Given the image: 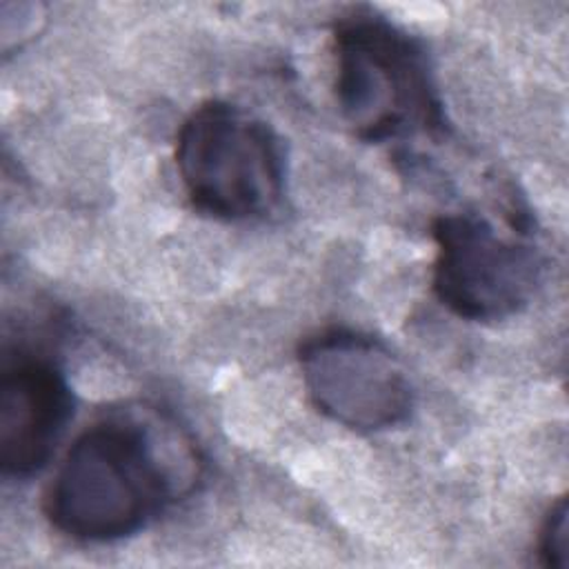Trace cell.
<instances>
[{"mask_svg": "<svg viewBox=\"0 0 569 569\" xmlns=\"http://www.w3.org/2000/svg\"><path fill=\"white\" fill-rule=\"evenodd\" d=\"M73 416V398L58 365L33 351L4 356L0 371V469L29 478L51 458Z\"/></svg>", "mask_w": 569, "mask_h": 569, "instance_id": "obj_6", "label": "cell"}, {"mask_svg": "<svg viewBox=\"0 0 569 569\" xmlns=\"http://www.w3.org/2000/svg\"><path fill=\"white\" fill-rule=\"evenodd\" d=\"M436 298L467 320H502L529 305L540 282L536 247L500 236L478 213H445L431 227Z\"/></svg>", "mask_w": 569, "mask_h": 569, "instance_id": "obj_4", "label": "cell"}, {"mask_svg": "<svg viewBox=\"0 0 569 569\" xmlns=\"http://www.w3.org/2000/svg\"><path fill=\"white\" fill-rule=\"evenodd\" d=\"M336 102L360 140L387 142L442 129L425 49L373 11H353L333 27Z\"/></svg>", "mask_w": 569, "mask_h": 569, "instance_id": "obj_2", "label": "cell"}, {"mask_svg": "<svg viewBox=\"0 0 569 569\" xmlns=\"http://www.w3.org/2000/svg\"><path fill=\"white\" fill-rule=\"evenodd\" d=\"M302 382L313 407L353 431L402 425L413 407V389L400 360L378 338L331 327L302 340Z\"/></svg>", "mask_w": 569, "mask_h": 569, "instance_id": "obj_5", "label": "cell"}, {"mask_svg": "<svg viewBox=\"0 0 569 569\" xmlns=\"http://www.w3.org/2000/svg\"><path fill=\"white\" fill-rule=\"evenodd\" d=\"M198 478L191 442L153 413L118 411L87 427L44 493L53 529L84 542L140 531Z\"/></svg>", "mask_w": 569, "mask_h": 569, "instance_id": "obj_1", "label": "cell"}, {"mask_svg": "<svg viewBox=\"0 0 569 569\" xmlns=\"http://www.w3.org/2000/svg\"><path fill=\"white\" fill-rule=\"evenodd\" d=\"M176 167L191 204L220 220L260 218L284 191V151L276 131L222 100L202 102L184 118Z\"/></svg>", "mask_w": 569, "mask_h": 569, "instance_id": "obj_3", "label": "cell"}, {"mask_svg": "<svg viewBox=\"0 0 569 569\" xmlns=\"http://www.w3.org/2000/svg\"><path fill=\"white\" fill-rule=\"evenodd\" d=\"M538 553L542 558V565L549 569L569 567V509L565 498H560L545 518Z\"/></svg>", "mask_w": 569, "mask_h": 569, "instance_id": "obj_7", "label": "cell"}]
</instances>
